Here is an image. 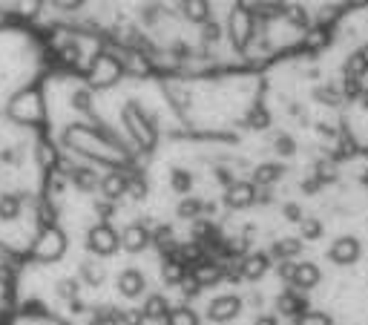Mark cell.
<instances>
[{
  "instance_id": "obj_21",
  "label": "cell",
  "mask_w": 368,
  "mask_h": 325,
  "mask_svg": "<svg viewBox=\"0 0 368 325\" xmlns=\"http://www.w3.org/2000/svg\"><path fill=\"white\" fill-rule=\"evenodd\" d=\"M170 188H173L176 193H182V196H187L190 188H193V176L187 170H182V167H173V170H170Z\"/></svg>"
},
{
  "instance_id": "obj_13",
  "label": "cell",
  "mask_w": 368,
  "mask_h": 325,
  "mask_svg": "<svg viewBox=\"0 0 368 325\" xmlns=\"http://www.w3.org/2000/svg\"><path fill=\"white\" fill-rule=\"evenodd\" d=\"M101 196L107 199V202H118L121 196H127V190H130V179L124 176V173H107L104 179H101Z\"/></svg>"
},
{
  "instance_id": "obj_15",
  "label": "cell",
  "mask_w": 368,
  "mask_h": 325,
  "mask_svg": "<svg viewBox=\"0 0 368 325\" xmlns=\"http://www.w3.org/2000/svg\"><path fill=\"white\" fill-rule=\"evenodd\" d=\"M141 311H144V317H147V319H153V322H164V319L170 317V303H167V296H161V294H150V296L144 299Z\"/></svg>"
},
{
  "instance_id": "obj_39",
  "label": "cell",
  "mask_w": 368,
  "mask_h": 325,
  "mask_svg": "<svg viewBox=\"0 0 368 325\" xmlns=\"http://www.w3.org/2000/svg\"><path fill=\"white\" fill-rule=\"evenodd\" d=\"M89 325H107V322H104V319H98V317H95V319H92Z\"/></svg>"
},
{
  "instance_id": "obj_22",
  "label": "cell",
  "mask_w": 368,
  "mask_h": 325,
  "mask_svg": "<svg viewBox=\"0 0 368 325\" xmlns=\"http://www.w3.org/2000/svg\"><path fill=\"white\" fill-rule=\"evenodd\" d=\"M81 280L87 285H101L104 282V268L98 262H92V259H84L81 262Z\"/></svg>"
},
{
  "instance_id": "obj_36",
  "label": "cell",
  "mask_w": 368,
  "mask_h": 325,
  "mask_svg": "<svg viewBox=\"0 0 368 325\" xmlns=\"http://www.w3.org/2000/svg\"><path fill=\"white\" fill-rule=\"evenodd\" d=\"M0 161H9V165H15V161H17V153H15V150H0Z\"/></svg>"
},
{
  "instance_id": "obj_7",
  "label": "cell",
  "mask_w": 368,
  "mask_h": 325,
  "mask_svg": "<svg viewBox=\"0 0 368 325\" xmlns=\"http://www.w3.org/2000/svg\"><path fill=\"white\" fill-rule=\"evenodd\" d=\"M239 314H242V296H236V294H222V296L210 299V305H207L210 322H230Z\"/></svg>"
},
{
  "instance_id": "obj_19",
  "label": "cell",
  "mask_w": 368,
  "mask_h": 325,
  "mask_svg": "<svg viewBox=\"0 0 368 325\" xmlns=\"http://www.w3.org/2000/svg\"><path fill=\"white\" fill-rule=\"evenodd\" d=\"M323 234H325L323 219H316V216H305V219H302V225H300V236H302L305 242L323 239Z\"/></svg>"
},
{
  "instance_id": "obj_37",
  "label": "cell",
  "mask_w": 368,
  "mask_h": 325,
  "mask_svg": "<svg viewBox=\"0 0 368 325\" xmlns=\"http://www.w3.org/2000/svg\"><path fill=\"white\" fill-rule=\"evenodd\" d=\"M0 282H9V271L3 265H0Z\"/></svg>"
},
{
  "instance_id": "obj_30",
  "label": "cell",
  "mask_w": 368,
  "mask_h": 325,
  "mask_svg": "<svg viewBox=\"0 0 368 325\" xmlns=\"http://www.w3.org/2000/svg\"><path fill=\"white\" fill-rule=\"evenodd\" d=\"M55 161V150L49 147V144H38V165L41 167H49Z\"/></svg>"
},
{
  "instance_id": "obj_11",
  "label": "cell",
  "mask_w": 368,
  "mask_h": 325,
  "mask_svg": "<svg viewBox=\"0 0 368 325\" xmlns=\"http://www.w3.org/2000/svg\"><path fill=\"white\" fill-rule=\"evenodd\" d=\"M320 282H323V271H320V265L305 259V262H300L297 276H293V285H290V288H297V291L308 294V291H314Z\"/></svg>"
},
{
  "instance_id": "obj_25",
  "label": "cell",
  "mask_w": 368,
  "mask_h": 325,
  "mask_svg": "<svg viewBox=\"0 0 368 325\" xmlns=\"http://www.w3.org/2000/svg\"><path fill=\"white\" fill-rule=\"evenodd\" d=\"M95 317H98V319H104L107 325H124V311L115 308V305H101Z\"/></svg>"
},
{
  "instance_id": "obj_29",
  "label": "cell",
  "mask_w": 368,
  "mask_h": 325,
  "mask_svg": "<svg viewBox=\"0 0 368 325\" xmlns=\"http://www.w3.org/2000/svg\"><path fill=\"white\" fill-rule=\"evenodd\" d=\"M95 213H98V219H101V222H110V219L115 216V204H112V202H107V199L95 202Z\"/></svg>"
},
{
  "instance_id": "obj_5",
  "label": "cell",
  "mask_w": 368,
  "mask_h": 325,
  "mask_svg": "<svg viewBox=\"0 0 368 325\" xmlns=\"http://www.w3.org/2000/svg\"><path fill=\"white\" fill-rule=\"evenodd\" d=\"M277 311L279 317H293V319H300L302 314L311 311V296L297 291V288H285L279 296H277Z\"/></svg>"
},
{
  "instance_id": "obj_20",
  "label": "cell",
  "mask_w": 368,
  "mask_h": 325,
  "mask_svg": "<svg viewBox=\"0 0 368 325\" xmlns=\"http://www.w3.org/2000/svg\"><path fill=\"white\" fill-rule=\"evenodd\" d=\"M17 216H20V196L3 193V196H0V219H3V222H15Z\"/></svg>"
},
{
  "instance_id": "obj_18",
  "label": "cell",
  "mask_w": 368,
  "mask_h": 325,
  "mask_svg": "<svg viewBox=\"0 0 368 325\" xmlns=\"http://www.w3.org/2000/svg\"><path fill=\"white\" fill-rule=\"evenodd\" d=\"M176 213H179V219H199L205 213V202L196 196H184L176 207Z\"/></svg>"
},
{
  "instance_id": "obj_33",
  "label": "cell",
  "mask_w": 368,
  "mask_h": 325,
  "mask_svg": "<svg viewBox=\"0 0 368 325\" xmlns=\"http://www.w3.org/2000/svg\"><path fill=\"white\" fill-rule=\"evenodd\" d=\"M55 9H64V12H75V9H81L84 6V0H49Z\"/></svg>"
},
{
  "instance_id": "obj_35",
  "label": "cell",
  "mask_w": 368,
  "mask_h": 325,
  "mask_svg": "<svg viewBox=\"0 0 368 325\" xmlns=\"http://www.w3.org/2000/svg\"><path fill=\"white\" fill-rule=\"evenodd\" d=\"M253 325H279V317H274V314H259L253 319Z\"/></svg>"
},
{
  "instance_id": "obj_17",
  "label": "cell",
  "mask_w": 368,
  "mask_h": 325,
  "mask_svg": "<svg viewBox=\"0 0 368 325\" xmlns=\"http://www.w3.org/2000/svg\"><path fill=\"white\" fill-rule=\"evenodd\" d=\"M190 276V268L179 259H164V268H161V280L167 285H182L184 280Z\"/></svg>"
},
{
  "instance_id": "obj_34",
  "label": "cell",
  "mask_w": 368,
  "mask_h": 325,
  "mask_svg": "<svg viewBox=\"0 0 368 325\" xmlns=\"http://www.w3.org/2000/svg\"><path fill=\"white\" fill-rule=\"evenodd\" d=\"M72 107L75 109H89V89H81V92H75V96H72Z\"/></svg>"
},
{
  "instance_id": "obj_8",
  "label": "cell",
  "mask_w": 368,
  "mask_h": 325,
  "mask_svg": "<svg viewBox=\"0 0 368 325\" xmlns=\"http://www.w3.org/2000/svg\"><path fill=\"white\" fill-rule=\"evenodd\" d=\"M271 262H274V257L271 253H265V250L248 253V257L242 259V280H251V282L262 280V276L271 271Z\"/></svg>"
},
{
  "instance_id": "obj_23",
  "label": "cell",
  "mask_w": 368,
  "mask_h": 325,
  "mask_svg": "<svg viewBox=\"0 0 368 325\" xmlns=\"http://www.w3.org/2000/svg\"><path fill=\"white\" fill-rule=\"evenodd\" d=\"M167 325H199V314H196L193 308H187V305L173 308L167 317Z\"/></svg>"
},
{
  "instance_id": "obj_27",
  "label": "cell",
  "mask_w": 368,
  "mask_h": 325,
  "mask_svg": "<svg viewBox=\"0 0 368 325\" xmlns=\"http://www.w3.org/2000/svg\"><path fill=\"white\" fill-rule=\"evenodd\" d=\"M55 294L61 299H66V303H75V296H78V280H61L55 285Z\"/></svg>"
},
{
  "instance_id": "obj_2",
  "label": "cell",
  "mask_w": 368,
  "mask_h": 325,
  "mask_svg": "<svg viewBox=\"0 0 368 325\" xmlns=\"http://www.w3.org/2000/svg\"><path fill=\"white\" fill-rule=\"evenodd\" d=\"M64 250H66V236L61 234L58 227H46L43 234L38 236L32 253H35V259H41V262H55V259L64 257Z\"/></svg>"
},
{
  "instance_id": "obj_12",
  "label": "cell",
  "mask_w": 368,
  "mask_h": 325,
  "mask_svg": "<svg viewBox=\"0 0 368 325\" xmlns=\"http://www.w3.org/2000/svg\"><path fill=\"white\" fill-rule=\"evenodd\" d=\"M302 242H305L302 236H282L271 245V257L277 262H293L302 253Z\"/></svg>"
},
{
  "instance_id": "obj_14",
  "label": "cell",
  "mask_w": 368,
  "mask_h": 325,
  "mask_svg": "<svg viewBox=\"0 0 368 325\" xmlns=\"http://www.w3.org/2000/svg\"><path fill=\"white\" fill-rule=\"evenodd\" d=\"M285 176V167L279 165V161H265V165H259L256 170H253V184L256 188H274V184L279 181Z\"/></svg>"
},
{
  "instance_id": "obj_31",
  "label": "cell",
  "mask_w": 368,
  "mask_h": 325,
  "mask_svg": "<svg viewBox=\"0 0 368 325\" xmlns=\"http://www.w3.org/2000/svg\"><path fill=\"white\" fill-rule=\"evenodd\" d=\"M144 322H147V317H144L141 308H127L124 311V325H144Z\"/></svg>"
},
{
  "instance_id": "obj_38",
  "label": "cell",
  "mask_w": 368,
  "mask_h": 325,
  "mask_svg": "<svg viewBox=\"0 0 368 325\" xmlns=\"http://www.w3.org/2000/svg\"><path fill=\"white\" fill-rule=\"evenodd\" d=\"M3 23H9V15H6V12H0V27H3Z\"/></svg>"
},
{
  "instance_id": "obj_10",
  "label": "cell",
  "mask_w": 368,
  "mask_h": 325,
  "mask_svg": "<svg viewBox=\"0 0 368 325\" xmlns=\"http://www.w3.org/2000/svg\"><path fill=\"white\" fill-rule=\"evenodd\" d=\"M147 288V280H144V273L138 268H124L118 273V294L121 296H127V299H135L141 296Z\"/></svg>"
},
{
  "instance_id": "obj_26",
  "label": "cell",
  "mask_w": 368,
  "mask_h": 325,
  "mask_svg": "<svg viewBox=\"0 0 368 325\" xmlns=\"http://www.w3.org/2000/svg\"><path fill=\"white\" fill-rule=\"evenodd\" d=\"M17 12H20V17L35 20L43 12V0H17Z\"/></svg>"
},
{
  "instance_id": "obj_24",
  "label": "cell",
  "mask_w": 368,
  "mask_h": 325,
  "mask_svg": "<svg viewBox=\"0 0 368 325\" xmlns=\"http://www.w3.org/2000/svg\"><path fill=\"white\" fill-rule=\"evenodd\" d=\"M293 325H334V319L325 311H308L300 319H293Z\"/></svg>"
},
{
  "instance_id": "obj_28",
  "label": "cell",
  "mask_w": 368,
  "mask_h": 325,
  "mask_svg": "<svg viewBox=\"0 0 368 325\" xmlns=\"http://www.w3.org/2000/svg\"><path fill=\"white\" fill-rule=\"evenodd\" d=\"M179 288H182V294H184L187 299H193V296H199V291H202V282L196 280V276H193V271H190V276H187V280H184Z\"/></svg>"
},
{
  "instance_id": "obj_4",
  "label": "cell",
  "mask_w": 368,
  "mask_h": 325,
  "mask_svg": "<svg viewBox=\"0 0 368 325\" xmlns=\"http://www.w3.org/2000/svg\"><path fill=\"white\" fill-rule=\"evenodd\" d=\"M121 61L115 58V55H110V52H98L95 58H92V86H110L112 81H118V75H121Z\"/></svg>"
},
{
  "instance_id": "obj_32",
  "label": "cell",
  "mask_w": 368,
  "mask_h": 325,
  "mask_svg": "<svg viewBox=\"0 0 368 325\" xmlns=\"http://www.w3.org/2000/svg\"><path fill=\"white\" fill-rule=\"evenodd\" d=\"M133 199H144L147 196V184H144V179H130V190H127Z\"/></svg>"
},
{
  "instance_id": "obj_9",
  "label": "cell",
  "mask_w": 368,
  "mask_h": 325,
  "mask_svg": "<svg viewBox=\"0 0 368 325\" xmlns=\"http://www.w3.org/2000/svg\"><path fill=\"white\" fill-rule=\"evenodd\" d=\"M153 242V234H150V227L141 225V222H133L127 225V230L121 234V248H124L127 253H141L147 245Z\"/></svg>"
},
{
  "instance_id": "obj_3",
  "label": "cell",
  "mask_w": 368,
  "mask_h": 325,
  "mask_svg": "<svg viewBox=\"0 0 368 325\" xmlns=\"http://www.w3.org/2000/svg\"><path fill=\"white\" fill-rule=\"evenodd\" d=\"M360 257H362V242L357 236H351V234L334 239L331 248H328V259L334 265H339V268H348V265L360 262Z\"/></svg>"
},
{
  "instance_id": "obj_6",
  "label": "cell",
  "mask_w": 368,
  "mask_h": 325,
  "mask_svg": "<svg viewBox=\"0 0 368 325\" xmlns=\"http://www.w3.org/2000/svg\"><path fill=\"white\" fill-rule=\"evenodd\" d=\"M259 202V188L253 181H233L230 188H225V204L230 211H244Z\"/></svg>"
},
{
  "instance_id": "obj_16",
  "label": "cell",
  "mask_w": 368,
  "mask_h": 325,
  "mask_svg": "<svg viewBox=\"0 0 368 325\" xmlns=\"http://www.w3.org/2000/svg\"><path fill=\"white\" fill-rule=\"evenodd\" d=\"M69 181L75 184L78 190H84V193H92L95 188H101V179H98V173L89 170V167H72L69 170Z\"/></svg>"
},
{
  "instance_id": "obj_1",
  "label": "cell",
  "mask_w": 368,
  "mask_h": 325,
  "mask_svg": "<svg viewBox=\"0 0 368 325\" xmlns=\"http://www.w3.org/2000/svg\"><path fill=\"white\" fill-rule=\"evenodd\" d=\"M118 245H121V236L110 222H98L95 227H89L87 248L95 253V257H112V253L118 250Z\"/></svg>"
}]
</instances>
